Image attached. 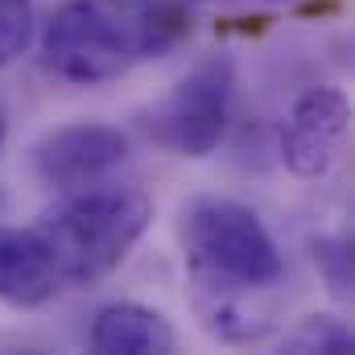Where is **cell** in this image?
Instances as JSON below:
<instances>
[{"label": "cell", "mask_w": 355, "mask_h": 355, "mask_svg": "<svg viewBox=\"0 0 355 355\" xmlns=\"http://www.w3.org/2000/svg\"><path fill=\"white\" fill-rule=\"evenodd\" d=\"M178 236L202 331L232 347L268 339L285 310V257L265 219L236 198L202 194L186 202Z\"/></svg>", "instance_id": "6da1fadb"}, {"label": "cell", "mask_w": 355, "mask_h": 355, "mask_svg": "<svg viewBox=\"0 0 355 355\" xmlns=\"http://www.w3.org/2000/svg\"><path fill=\"white\" fill-rule=\"evenodd\" d=\"M190 33L186 4L170 0H67L42 33V62L54 79L99 87Z\"/></svg>", "instance_id": "7a4b0ae2"}, {"label": "cell", "mask_w": 355, "mask_h": 355, "mask_svg": "<svg viewBox=\"0 0 355 355\" xmlns=\"http://www.w3.org/2000/svg\"><path fill=\"white\" fill-rule=\"evenodd\" d=\"M153 223V198L137 186H83L71 190L33 227L50 248L62 285L87 289L112 277Z\"/></svg>", "instance_id": "3957f363"}, {"label": "cell", "mask_w": 355, "mask_h": 355, "mask_svg": "<svg viewBox=\"0 0 355 355\" xmlns=\"http://www.w3.org/2000/svg\"><path fill=\"white\" fill-rule=\"evenodd\" d=\"M236 103V62L227 54L202 58L178 87L141 112V132L178 157H211L232 124Z\"/></svg>", "instance_id": "277c9868"}, {"label": "cell", "mask_w": 355, "mask_h": 355, "mask_svg": "<svg viewBox=\"0 0 355 355\" xmlns=\"http://www.w3.org/2000/svg\"><path fill=\"white\" fill-rule=\"evenodd\" d=\"M352 128V103L339 87L302 91L281 128V162L297 178H327L343 157Z\"/></svg>", "instance_id": "5b68a950"}, {"label": "cell", "mask_w": 355, "mask_h": 355, "mask_svg": "<svg viewBox=\"0 0 355 355\" xmlns=\"http://www.w3.org/2000/svg\"><path fill=\"white\" fill-rule=\"evenodd\" d=\"M128 137L112 124H67L33 145V170L54 190H83L124 166Z\"/></svg>", "instance_id": "8992f818"}, {"label": "cell", "mask_w": 355, "mask_h": 355, "mask_svg": "<svg viewBox=\"0 0 355 355\" xmlns=\"http://www.w3.org/2000/svg\"><path fill=\"white\" fill-rule=\"evenodd\" d=\"M58 289L62 281L42 236L0 223V302L17 310H33L46 306Z\"/></svg>", "instance_id": "52a82bcc"}, {"label": "cell", "mask_w": 355, "mask_h": 355, "mask_svg": "<svg viewBox=\"0 0 355 355\" xmlns=\"http://www.w3.org/2000/svg\"><path fill=\"white\" fill-rule=\"evenodd\" d=\"M87 339L99 355H166L178 343L170 318L141 302H112L95 310Z\"/></svg>", "instance_id": "ba28073f"}, {"label": "cell", "mask_w": 355, "mask_h": 355, "mask_svg": "<svg viewBox=\"0 0 355 355\" xmlns=\"http://www.w3.org/2000/svg\"><path fill=\"white\" fill-rule=\"evenodd\" d=\"M352 327L335 314H310L302 318L285 339H281V352H293V355H343L352 352Z\"/></svg>", "instance_id": "9c48e42d"}, {"label": "cell", "mask_w": 355, "mask_h": 355, "mask_svg": "<svg viewBox=\"0 0 355 355\" xmlns=\"http://www.w3.org/2000/svg\"><path fill=\"white\" fill-rule=\"evenodd\" d=\"M33 29H37L33 0H0V67H8L29 50Z\"/></svg>", "instance_id": "30bf717a"}, {"label": "cell", "mask_w": 355, "mask_h": 355, "mask_svg": "<svg viewBox=\"0 0 355 355\" xmlns=\"http://www.w3.org/2000/svg\"><path fill=\"white\" fill-rule=\"evenodd\" d=\"M314 265L322 268L331 293L352 297V252H347V240L318 236V240H314Z\"/></svg>", "instance_id": "8fae6325"}, {"label": "cell", "mask_w": 355, "mask_h": 355, "mask_svg": "<svg viewBox=\"0 0 355 355\" xmlns=\"http://www.w3.org/2000/svg\"><path fill=\"white\" fill-rule=\"evenodd\" d=\"M4 137H8V112H4V103H0V145H4Z\"/></svg>", "instance_id": "7c38bea8"}, {"label": "cell", "mask_w": 355, "mask_h": 355, "mask_svg": "<svg viewBox=\"0 0 355 355\" xmlns=\"http://www.w3.org/2000/svg\"><path fill=\"white\" fill-rule=\"evenodd\" d=\"M170 4H198V0H170Z\"/></svg>", "instance_id": "4fadbf2b"}]
</instances>
